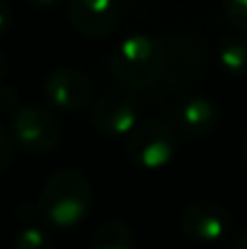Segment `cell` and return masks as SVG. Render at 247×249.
<instances>
[{
    "mask_svg": "<svg viewBox=\"0 0 247 249\" xmlns=\"http://www.w3.org/2000/svg\"><path fill=\"white\" fill-rule=\"evenodd\" d=\"M166 44L147 33L125 37L109 57L112 77L123 90H147L164 74Z\"/></svg>",
    "mask_w": 247,
    "mask_h": 249,
    "instance_id": "6da1fadb",
    "label": "cell"
},
{
    "mask_svg": "<svg viewBox=\"0 0 247 249\" xmlns=\"http://www.w3.org/2000/svg\"><path fill=\"white\" fill-rule=\"evenodd\" d=\"M92 208L90 181L77 168H61L46 181L37 199V212L53 228H74Z\"/></svg>",
    "mask_w": 247,
    "mask_h": 249,
    "instance_id": "7a4b0ae2",
    "label": "cell"
},
{
    "mask_svg": "<svg viewBox=\"0 0 247 249\" xmlns=\"http://www.w3.org/2000/svg\"><path fill=\"white\" fill-rule=\"evenodd\" d=\"M177 153V129L175 124L147 118L127 136V155L140 168L156 171L171 162Z\"/></svg>",
    "mask_w": 247,
    "mask_h": 249,
    "instance_id": "3957f363",
    "label": "cell"
},
{
    "mask_svg": "<svg viewBox=\"0 0 247 249\" xmlns=\"http://www.w3.org/2000/svg\"><path fill=\"white\" fill-rule=\"evenodd\" d=\"M11 136L24 151L46 155L61 142L64 129L53 112L37 105H20L11 114Z\"/></svg>",
    "mask_w": 247,
    "mask_h": 249,
    "instance_id": "277c9868",
    "label": "cell"
},
{
    "mask_svg": "<svg viewBox=\"0 0 247 249\" xmlns=\"http://www.w3.org/2000/svg\"><path fill=\"white\" fill-rule=\"evenodd\" d=\"M92 123L96 131L107 138L129 136L140 123L138 103L123 88L107 90L92 107Z\"/></svg>",
    "mask_w": 247,
    "mask_h": 249,
    "instance_id": "5b68a950",
    "label": "cell"
},
{
    "mask_svg": "<svg viewBox=\"0 0 247 249\" xmlns=\"http://www.w3.org/2000/svg\"><path fill=\"white\" fill-rule=\"evenodd\" d=\"M66 13L74 29L86 37H107L121 22L118 0H68Z\"/></svg>",
    "mask_w": 247,
    "mask_h": 249,
    "instance_id": "8992f818",
    "label": "cell"
},
{
    "mask_svg": "<svg viewBox=\"0 0 247 249\" xmlns=\"http://www.w3.org/2000/svg\"><path fill=\"white\" fill-rule=\"evenodd\" d=\"M182 230L201 243H214L230 230V212L214 199H199L186 206L182 214Z\"/></svg>",
    "mask_w": 247,
    "mask_h": 249,
    "instance_id": "52a82bcc",
    "label": "cell"
},
{
    "mask_svg": "<svg viewBox=\"0 0 247 249\" xmlns=\"http://www.w3.org/2000/svg\"><path fill=\"white\" fill-rule=\"evenodd\" d=\"M44 96L66 112H79L92 101V81L77 68H59L44 81Z\"/></svg>",
    "mask_w": 247,
    "mask_h": 249,
    "instance_id": "ba28073f",
    "label": "cell"
},
{
    "mask_svg": "<svg viewBox=\"0 0 247 249\" xmlns=\"http://www.w3.org/2000/svg\"><path fill=\"white\" fill-rule=\"evenodd\" d=\"M204 66V51L197 37L179 35L166 44V66L162 81L169 88H184L195 81Z\"/></svg>",
    "mask_w": 247,
    "mask_h": 249,
    "instance_id": "9c48e42d",
    "label": "cell"
},
{
    "mask_svg": "<svg viewBox=\"0 0 247 249\" xmlns=\"http://www.w3.org/2000/svg\"><path fill=\"white\" fill-rule=\"evenodd\" d=\"M219 124V107L214 101L204 96H193L184 101L175 112V129L186 138H206Z\"/></svg>",
    "mask_w": 247,
    "mask_h": 249,
    "instance_id": "30bf717a",
    "label": "cell"
},
{
    "mask_svg": "<svg viewBox=\"0 0 247 249\" xmlns=\"http://www.w3.org/2000/svg\"><path fill=\"white\" fill-rule=\"evenodd\" d=\"M217 61L221 70L230 77L247 74V37L239 33H228L217 44Z\"/></svg>",
    "mask_w": 247,
    "mask_h": 249,
    "instance_id": "8fae6325",
    "label": "cell"
},
{
    "mask_svg": "<svg viewBox=\"0 0 247 249\" xmlns=\"http://www.w3.org/2000/svg\"><path fill=\"white\" fill-rule=\"evenodd\" d=\"M136 236L131 228L121 219H109L92 234V249H134Z\"/></svg>",
    "mask_w": 247,
    "mask_h": 249,
    "instance_id": "7c38bea8",
    "label": "cell"
},
{
    "mask_svg": "<svg viewBox=\"0 0 247 249\" xmlns=\"http://www.w3.org/2000/svg\"><path fill=\"white\" fill-rule=\"evenodd\" d=\"M13 249H53V241L44 230L29 225V228H22L18 232Z\"/></svg>",
    "mask_w": 247,
    "mask_h": 249,
    "instance_id": "4fadbf2b",
    "label": "cell"
},
{
    "mask_svg": "<svg viewBox=\"0 0 247 249\" xmlns=\"http://www.w3.org/2000/svg\"><path fill=\"white\" fill-rule=\"evenodd\" d=\"M226 18L234 29L247 31V0H226Z\"/></svg>",
    "mask_w": 247,
    "mask_h": 249,
    "instance_id": "5bb4252c",
    "label": "cell"
},
{
    "mask_svg": "<svg viewBox=\"0 0 247 249\" xmlns=\"http://www.w3.org/2000/svg\"><path fill=\"white\" fill-rule=\"evenodd\" d=\"M13 136H9L2 127H0V173L11 164L13 160Z\"/></svg>",
    "mask_w": 247,
    "mask_h": 249,
    "instance_id": "9a60e30c",
    "label": "cell"
},
{
    "mask_svg": "<svg viewBox=\"0 0 247 249\" xmlns=\"http://www.w3.org/2000/svg\"><path fill=\"white\" fill-rule=\"evenodd\" d=\"M18 107H20V96H18V92L9 86H0V109L13 114Z\"/></svg>",
    "mask_w": 247,
    "mask_h": 249,
    "instance_id": "2e32d148",
    "label": "cell"
},
{
    "mask_svg": "<svg viewBox=\"0 0 247 249\" xmlns=\"http://www.w3.org/2000/svg\"><path fill=\"white\" fill-rule=\"evenodd\" d=\"M11 22H13V13H11V7H9L4 0H0V37L11 29Z\"/></svg>",
    "mask_w": 247,
    "mask_h": 249,
    "instance_id": "e0dca14e",
    "label": "cell"
},
{
    "mask_svg": "<svg viewBox=\"0 0 247 249\" xmlns=\"http://www.w3.org/2000/svg\"><path fill=\"white\" fill-rule=\"evenodd\" d=\"M7 74H9V61H7V57L0 53V83L7 79Z\"/></svg>",
    "mask_w": 247,
    "mask_h": 249,
    "instance_id": "ac0fdd59",
    "label": "cell"
},
{
    "mask_svg": "<svg viewBox=\"0 0 247 249\" xmlns=\"http://www.w3.org/2000/svg\"><path fill=\"white\" fill-rule=\"evenodd\" d=\"M234 249H247V232H239L234 236Z\"/></svg>",
    "mask_w": 247,
    "mask_h": 249,
    "instance_id": "d6986e66",
    "label": "cell"
},
{
    "mask_svg": "<svg viewBox=\"0 0 247 249\" xmlns=\"http://www.w3.org/2000/svg\"><path fill=\"white\" fill-rule=\"evenodd\" d=\"M29 4H33V7H39V9H48L53 7V4H57L59 0H26Z\"/></svg>",
    "mask_w": 247,
    "mask_h": 249,
    "instance_id": "ffe728a7",
    "label": "cell"
},
{
    "mask_svg": "<svg viewBox=\"0 0 247 249\" xmlns=\"http://www.w3.org/2000/svg\"><path fill=\"white\" fill-rule=\"evenodd\" d=\"M243 158L247 160V136H245V140H243Z\"/></svg>",
    "mask_w": 247,
    "mask_h": 249,
    "instance_id": "44dd1931",
    "label": "cell"
}]
</instances>
